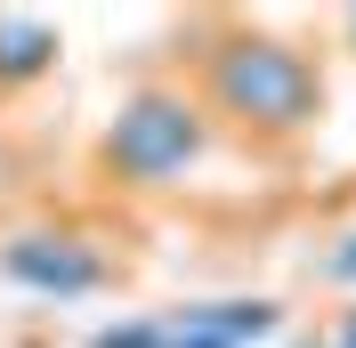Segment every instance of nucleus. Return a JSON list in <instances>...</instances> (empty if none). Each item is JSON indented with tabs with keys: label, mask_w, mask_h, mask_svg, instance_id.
<instances>
[{
	"label": "nucleus",
	"mask_w": 356,
	"mask_h": 348,
	"mask_svg": "<svg viewBox=\"0 0 356 348\" xmlns=\"http://www.w3.org/2000/svg\"><path fill=\"white\" fill-rule=\"evenodd\" d=\"M202 146H211V122L178 89H138L106 122V171L130 187H170L186 162H202Z\"/></svg>",
	"instance_id": "2"
},
{
	"label": "nucleus",
	"mask_w": 356,
	"mask_h": 348,
	"mask_svg": "<svg viewBox=\"0 0 356 348\" xmlns=\"http://www.w3.org/2000/svg\"><path fill=\"white\" fill-rule=\"evenodd\" d=\"M348 41H356V8H348Z\"/></svg>",
	"instance_id": "8"
},
{
	"label": "nucleus",
	"mask_w": 356,
	"mask_h": 348,
	"mask_svg": "<svg viewBox=\"0 0 356 348\" xmlns=\"http://www.w3.org/2000/svg\"><path fill=\"white\" fill-rule=\"evenodd\" d=\"M202 81H211V106L227 113V122H243V130L259 138H291L308 130L316 113H324V73H316L308 49L275 41V33H235V41L211 49V65H202Z\"/></svg>",
	"instance_id": "1"
},
{
	"label": "nucleus",
	"mask_w": 356,
	"mask_h": 348,
	"mask_svg": "<svg viewBox=\"0 0 356 348\" xmlns=\"http://www.w3.org/2000/svg\"><path fill=\"white\" fill-rule=\"evenodd\" d=\"M162 324H170V348H251L284 316H275V300H211V308H178Z\"/></svg>",
	"instance_id": "4"
},
{
	"label": "nucleus",
	"mask_w": 356,
	"mask_h": 348,
	"mask_svg": "<svg viewBox=\"0 0 356 348\" xmlns=\"http://www.w3.org/2000/svg\"><path fill=\"white\" fill-rule=\"evenodd\" d=\"M89 348H170V324H162V316H138V324H106Z\"/></svg>",
	"instance_id": "6"
},
{
	"label": "nucleus",
	"mask_w": 356,
	"mask_h": 348,
	"mask_svg": "<svg viewBox=\"0 0 356 348\" xmlns=\"http://www.w3.org/2000/svg\"><path fill=\"white\" fill-rule=\"evenodd\" d=\"M49 65H57V24H41V17H0V89L41 81Z\"/></svg>",
	"instance_id": "5"
},
{
	"label": "nucleus",
	"mask_w": 356,
	"mask_h": 348,
	"mask_svg": "<svg viewBox=\"0 0 356 348\" xmlns=\"http://www.w3.org/2000/svg\"><path fill=\"white\" fill-rule=\"evenodd\" d=\"M0 276L41 292V300H81V292L106 283V260L73 235H17V243H0Z\"/></svg>",
	"instance_id": "3"
},
{
	"label": "nucleus",
	"mask_w": 356,
	"mask_h": 348,
	"mask_svg": "<svg viewBox=\"0 0 356 348\" xmlns=\"http://www.w3.org/2000/svg\"><path fill=\"white\" fill-rule=\"evenodd\" d=\"M332 348H356V316H348V324H340V340H332Z\"/></svg>",
	"instance_id": "7"
}]
</instances>
